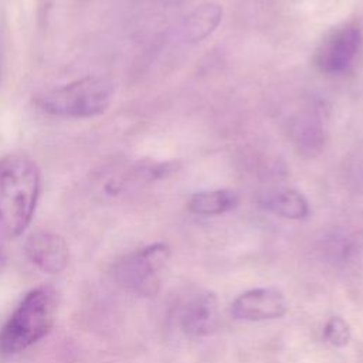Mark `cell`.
<instances>
[{
    "mask_svg": "<svg viewBox=\"0 0 363 363\" xmlns=\"http://www.w3.org/2000/svg\"><path fill=\"white\" fill-rule=\"evenodd\" d=\"M218 322V299L210 291L196 292L179 306L177 325L187 336H207L217 329Z\"/></svg>",
    "mask_w": 363,
    "mask_h": 363,
    "instance_id": "6",
    "label": "cell"
},
{
    "mask_svg": "<svg viewBox=\"0 0 363 363\" xmlns=\"http://www.w3.org/2000/svg\"><path fill=\"white\" fill-rule=\"evenodd\" d=\"M223 10L216 3H204L190 11L176 27L174 37L182 43H199L208 37L220 24Z\"/></svg>",
    "mask_w": 363,
    "mask_h": 363,
    "instance_id": "9",
    "label": "cell"
},
{
    "mask_svg": "<svg viewBox=\"0 0 363 363\" xmlns=\"http://www.w3.org/2000/svg\"><path fill=\"white\" fill-rule=\"evenodd\" d=\"M291 139L299 155L315 156L325 145V130L316 115L305 113L295 118L289 125Z\"/></svg>",
    "mask_w": 363,
    "mask_h": 363,
    "instance_id": "11",
    "label": "cell"
},
{
    "mask_svg": "<svg viewBox=\"0 0 363 363\" xmlns=\"http://www.w3.org/2000/svg\"><path fill=\"white\" fill-rule=\"evenodd\" d=\"M363 34L356 23H349L329 33L316 48L315 65L325 74H342L356 60Z\"/></svg>",
    "mask_w": 363,
    "mask_h": 363,
    "instance_id": "5",
    "label": "cell"
},
{
    "mask_svg": "<svg viewBox=\"0 0 363 363\" xmlns=\"http://www.w3.org/2000/svg\"><path fill=\"white\" fill-rule=\"evenodd\" d=\"M285 295L274 286L252 288L238 295L231 303V313L235 319L259 322L281 318L286 313Z\"/></svg>",
    "mask_w": 363,
    "mask_h": 363,
    "instance_id": "7",
    "label": "cell"
},
{
    "mask_svg": "<svg viewBox=\"0 0 363 363\" xmlns=\"http://www.w3.org/2000/svg\"><path fill=\"white\" fill-rule=\"evenodd\" d=\"M27 259L45 274H60L69 262L67 241L57 233L37 230L28 235L24 244Z\"/></svg>",
    "mask_w": 363,
    "mask_h": 363,
    "instance_id": "8",
    "label": "cell"
},
{
    "mask_svg": "<svg viewBox=\"0 0 363 363\" xmlns=\"http://www.w3.org/2000/svg\"><path fill=\"white\" fill-rule=\"evenodd\" d=\"M261 203L267 210L291 220H302L309 214L306 199L295 189H285L267 194Z\"/></svg>",
    "mask_w": 363,
    "mask_h": 363,
    "instance_id": "12",
    "label": "cell"
},
{
    "mask_svg": "<svg viewBox=\"0 0 363 363\" xmlns=\"http://www.w3.org/2000/svg\"><path fill=\"white\" fill-rule=\"evenodd\" d=\"M6 262H7V255H6L4 250H3V248H1V245H0V271L4 268Z\"/></svg>",
    "mask_w": 363,
    "mask_h": 363,
    "instance_id": "15",
    "label": "cell"
},
{
    "mask_svg": "<svg viewBox=\"0 0 363 363\" xmlns=\"http://www.w3.org/2000/svg\"><path fill=\"white\" fill-rule=\"evenodd\" d=\"M323 257L335 267L345 268L363 252V235L356 231H336L323 241Z\"/></svg>",
    "mask_w": 363,
    "mask_h": 363,
    "instance_id": "10",
    "label": "cell"
},
{
    "mask_svg": "<svg viewBox=\"0 0 363 363\" xmlns=\"http://www.w3.org/2000/svg\"><path fill=\"white\" fill-rule=\"evenodd\" d=\"M41 187L37 163L23 153L0 159V237L16 238L30 225Z\"/></svg>",
    "mask_w": 363,
    "mask_h": 363,
    "instance_id": "1",
    "label": "cell"
},
{
    "mask_svg": "<svg viewBox=\"0 0 363 363\" xmlns=\"http://www.w3.org/2000/svg\"><path fill=\"white\" fill-rule=\"evenodd\" d=\"M163 4H174V3H179V1H183V0H157Z\"/></svg>",
    "mask_w": 363,
    "mask_h": 363,
    "instance_id": "16",
    "label": "cell"
},
{
    "mask_svg": "<svg viewBox=\"0 0 363 363\" xmlns=\"http://www.w3.org/2000/svg\"><path fill=\"white\" fill-rule=\"evenodd\" d=\"M58 299V292L51 285H41L26 294L0 329V354L21 353L47 336L55 322Z\"/></svg>",
    "mask_w": 363,
    "mask_h": 363,
    "instance_id": "2",
    "label": "cell"
},
{
    "mask_svg": "<svg viewBox=\"0 0 363 363\" xmlns=\"http://www.w3.org/2000/svg\"><path fill=\"white\" fill-rule=\"evenodd\" d=\"M113 98V84L106 77L88 75L38 94L34 104L44 113L60 118H92L104 113Z\"/></svg>",
    "mask_w": 363,
    "mask_h": 363,
    "instance_id": "3",
    "label": "cell"
},
{
    "mask_svg": "<svg viewBox=\"0 0 363 363\" xmlns=\"http://www.w3.org/2000/svg\"><path fill=\"white\" fill-rule=\"evenodd\" d=\"M169 259V247L155 242L123 255L113 267V278L119 286L136 295L156 294L162 271Z\"/></svg>",
    "mask_w": 363,
    "mask_h": 363,
    "instance_id": "4",
    "label": "cell"
},
{
    "mask_svg": "<svg viewBox=\"0 0 363 363\" xmlns=\"http://www.w3.org/2000/svg\"><path fill=\"white\" fill-rule=\"evenodd\" d=\"M238 199L231 190H211L200 191L190 197L187 208L200 216H217L230 211L235 207Z\"/></svg>",
    "mask_w": 363,
    "mask_h": 363,
    "instance_id": "13",
    "label": "cell"
},
{
    "mask_svg": "<svg viewBox=\"0 0 363 363\" xmlns=\"http://www.w3.org/2000/svg\"><path fill=\"white\" fill-rule=\"evenodd\" d=\"M323 337L332 346H346L350 340V328L347 322L343 320L340 316H333L325 325Z\"/></svg>",
    "mask_w": 363,
    "mask_h": 363,
    "instance_id": "14",
    "label": "cell"
}]
</instances>
